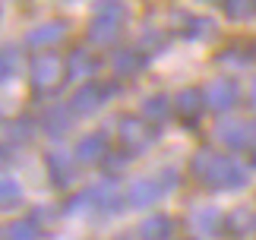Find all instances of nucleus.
Here are the masks:
<instances>
[{
  "mask_svg": "<svg viewBox=\"0 0 256 240\" xmlns=\"http://www.w3.org/2000/svg\"><path fill=\"white\" fill-rule=\"evenodd\" d=\"M66 76V64L57 54H38L32 60V86L38 92H54Z\"/></svg>",
  "mask_w": 256,
  "mask_h": 240,
  "instance_id": "nucleus-6",
  "label": "nucleus"
},
{
  "mask_svg": "<svg viewBox=\"0 0 256 240\" xmlns=\"http://www.w3.org/2000/svg\"><path fill=\"white\" fill-rule=\"evenodd\" d=\"M174 180H177L174 171H164L162 177H140V180H133V184H130V193H126V202L136 206V208L155 206L174 186Z\"/></svg>",
  "mask_w": 256,
  "mask_h": 240,
  "instance_id": "nucleus-4",
  "label": "nucleus"
},
{
  "mask_svg": "<svg viewBox=\"0 0 256 240\" xmlns=\"http://www.w3.org/2000/svg\"><path fill=\"white\" fill-rule=\"evenodd\" d=\"M10 70H13V64H10V60H6L4 54H0V82H4V79L10 76Z\"/></svg>",
  "mask_w": 256,
  "mask_h": 240,
  "instance_id": "nucleus-24",
  "label": "nucleus"
},
{
  "mask_svg": "<svg viewBox=\"0 0 256 240\" xmlns=\"http://www.w3.org/2000/svg\"><path fill=\"white\" fill-rule=\"evenodd\" d=\"M253 164H256V152H253Z\"/></svg>",
  "mask_w": 256,
  "mask_h": 240,
  "instance_id": "nucleus-25",
  "label": "nucleus"
},
{
  "mask_svg": "<svg viewBox=\"0 0 256 240\" xmlns=\"http://www.w3.org/2000/svg\"><path fill=\"white\" fill-rule=\"evenodd\" d=\"M190 171L196 180H202L206 186H215V190H234V186H244L247 184V171L238 158H228V155H218L212 148H200L193 155V164Z\"/></svg>",
  "mask_w": 256,
  "mask_h": 240,
  "instance_id": "nucleus-1",
  "label": "nucleus"
},
{
  "mask_svg": "<svg viewBox=\"0 0 256 240\" xmlns=\"http://www.w3.org/2000/svg\"><path fill=\"white\" fill-rule=\"evenodd\" d=\"M44 164H48V174H51V184H54V186H70V184H73L76 168H73V162H70L64 152H48Z\"/></svg>",
  "mask_w": 256,
  "mask_h": 240,
  "instance_id": "nucleus-10",
  "label": "nucleus"
},
{
  "mask_svg": "<svg viewBox=\"0 0 256 240\" xmlns=\"http://www.w3.org/2000/svg\"><path fill=\"white\" fill-rule=\"evenodd\" d=\"M228 224H231L234 234H247V231H253V228H256V215L250 212V208H238V212L231 215Z\"/></svg>",
  "mask_w": 256,
  "mask_h": 240,
  "instance_id": "nucleus-23",
  "label": "nucleus"
},
{
  "mask_svg": "<svg viewBox=\"0 0 256 240\" xmlns=\"http://www.w3.org/2000/svg\"><path fill=\"white\" fill-rule=\"evenodd\" d=\"M114 92H117V86H108V82H82V86L73 92V98H70V111H73L76 117L95 114Z\"/></svg>",
  "mask_w": 256,
  "mask_h": 240,
  "instance_id": "nucleus-5",
  "label": "nucleus"
},
{
  "mask_svg": "<svg viewBox=\"0 0 256 240\" xmlns=\"http://www.w3.org/2000/svg\"><path fill=\"white\" fill-rule=\"evenodd\" d=\"M142 64H146V57L136 54V51H120V54L114 57V70H117L120 76H133Z\"/></svg>",
  "mask_w": 256,
  "mask_h": 240,
  "instance_id": "nucleus-21",
  "label": "nucleus"
},
{
  "mask_svg": "<svg viewBox=\"0 0 256 240\" xmlns=\"http://www.w3.org/2000/svg\"><path fill=\"white\" fill-rule=\"evenodd\" d=\"M120 190H117V184L114 180H104V184H95V186H88V190H82L76 199H70V212H80L82 206H88V208H98V212H117L120 208Z\"/></svg>",
  "mask_w": 256,
  "mask_h": 240,
  "instance_id": "nucleus-3",
  "label": "nucleus"
},
{
  "mask_svg": "<svg viewBox=\"0 0 256 240\" xmlns=\"http://www.w3.org/2000/svg\"><path fill=\"white\" fill-rule=\"evenodd\" d=\"M215 133L228 148H247L253 142V126L244 124V120H222Z\"/></svg>",
  "mask_w": 256,
  "mask_h": 240,
  "instance_id": "nucleus-9",
  "label": "nucleus"
},
{
  "mask_svg": "<svg viewBox=\"0 0 256 240\" xmlns=\"http://www.w3.org/2000/svg\"><path fill=\"white\" fill-rule=\"evenodd\" d=\"M95 73V60L88 57L82 48H76V51L66 57V76L70 79H88Z\"/></svg>",
  "mask_w": 256,
  "mask_h": 240,
  "instance_id": "nucleus-16",
  "label": "nucleus"
},
{
  "mask_svg": "<svg viewBox=\"0 0 256 240\" xmlns=\"http://www.w3.org/2000/svg\"><path fill=\"white\" fill-rule=\"evenodd\" d=\"M222 224V215L218 208H200V212H193V228L200 234H215Z\"/></svg>",
  "mask_w": 256,
  "mask_h": 240,
  "instance_id": "nucleus-18",
  "label": "nucleus"
},
{
  "mask_svg": "<svg viewBox=\"0 0 256 240\" xmlns=\"http://www.w3.org/2000/svg\"><path fill=\"white\" fill-rule=\"evenodd\" d=\"M222 6H224V16L234 19V22L250 19L256 13V0H222Z\"/></svg>",
  "mask_w": 256,
  "mask_h": 240,
  "instance_id": "nucleus-19",
  "label": "nucleus"
},
{
  "mask_svg": "<svg viewBox=\"0 0 256 240\" xmlns=\"http://www.w3.org/2000/svg\"><path fill=\"white\" fill-rule=\"evenodd\" d=\"M64 32H66L64 22H42V26H35L32 32L26 35V42L32 48H51V44H57L64 38Z\"/></svg>",
  "mask_w": 256,
  "mask_h": 240,
  "instance_id": "nucleus-14",
  "label": "nucleus"
},
{
  "mask_svg": "<svg viewBox=\"0 0 256 240\" xmlns=\"http://www.w3.org/2000/svg\"><path fill=\"white\" fill-rule=\"evenodd\" d=\"M104 155H108V136L104 133H88V136H82L80 142H76V158L86 162V164L102 162Z\"/></svg>",
  "mask_w": 256,
  "mask_h": 240,
  "instance_id": "nucleus-11",
  "label": "nucleus"
},
{
  "mask_svg": "<svg viewBox=\"0 0 256 240\" xmlns=\"http://www.w3.org/2000/svg\"><path fill=\"white\" fill-rule=\"evenodd\" d=\"M140 240H171L174 237V222L168 215H149L140 224Z\"/></svg>",
  "mask_w": 256,
  "mask_h": 240,
  "instance_id": "nucleus-13",
  "label": "nucleus"
},
{
  "mask_svg": "<svg viewBox=\"0 0 256 240\" xmlns=\"http://www.w3.org/2000/svg\"><path fill=\"white\" fill-rule=\"evenodd\" d=\"M174 108H177V114L184 120H196L209 104H206V92H200V88H184V92L177 95Z\"/></svg>",
  "mask_w": 256,
  "mask_h": 240,
  "instance_id": "nucleus-12",
  "label": "nucleus"
},
{
  "mask_svg": "<svg viewBox=\"0 0 256 240\" xmlns=\"http://www.w3.org/2000/svg\"><path fill=\"white\" fill-rule=\"evenodd\" d=\"M117 133H120V142L126 146V152H142V148L155 139L149 124L140 120V117H124L120 126H117Z\"/></svg>",
  "mask_w": 256,
  "mask_h": 240,
  "instance_id": "nucleus-7",
  "label": "nucleus"
},
{
  "mask_svg": "<svg viewBox=\"0 0 256 240\" xmlns=\"http://www.w3.org/2000/svg\"><path fill=\"white\" fill-rule=\"evenodd\" d=\"M22 199V186L13 177H0V206H16Z\"/></svg>",
  "mask_w": 256,
  "mask_h": 240,
  "instance_id": "nucleus-22",
  "label": "nucleus"
},
{
  "mask_svg": "<svg viewBox=\"0 0 256 240\" xmlns=\"http://www.w3.org/2000/svg\"><path fill=\"white\" fill-rule=\"evenodd\" d=\"M126 10L117 0H98L92 22H88V42L92 44H111L120 35V22H124Z\"/></svg>",
  "mask_w": 256,
  "mask_h": 240,
  "instance_id": "nucleus-2",
  "label": "nucleus"
},
{
  "mask_svg": "<svg viewBox=\"0 0 256 240\" xmlns=\"http://www.w3.org/2000/svg\"><path fill=\"white\" fill-rule=\"evenodd\" d=\"M238 98H240V88L231 79H212L209 88H206V104L212 111H231L238 104Z\"/></svg>",
  "mask_w": 256,
  "mask_h": 240,
  "instance_id": "nucleus-8",
  "label": "nucleus"
},
{
  "mask_svg": "<svg viewBox=\"0 0 256 240\" xmlns=\"http://www.w3.org/2000/svg\"><path fill=\"white\" fill-rule=\"evenodd\" d=\"M38 224L32 222V218H19V222H13L6 228V240H38Z\"/></svg>",
  "mask_w": 256,
  "mask_h": 240,
  "instance_id": "nucleus-20",
  "label": "nucleus"
},
{
  "mask_svg": "<svg viewBox=\"0 0 256 240\" xmlns=\"http://www.w3.org/2000/svg\"><path fill=\"white\" fill-rule=\"evenodd\" d=\"M73 117H76V114L70 111V108L57 104V108H48V111L42 114V126H44V133H51V136H60V133H66V130H70Z\"/></svg>",
  "mask_w": 256,
  "mask_h": 240,
  "instance_id": "nucleus-15",
  "label": "nucleus"
},
{
  "mask_svg": "<svg viewBox=\"0 0 256 240\" xmlns=\"http://www.w3.org/2000/svg\"><path fill=\"white\" fill-rule=\"evenodd\" d=\"M168 114H171L168 95H152V98H146V102H142V117L152 120V124H162V120H168Z\"/></svg>",
  "mask_w": 256,
  "mask_h": 240,
  "instance_id": "nucleus-17",
  "label": "nucleus"
}]
</instances>
